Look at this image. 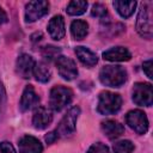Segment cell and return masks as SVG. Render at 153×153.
I'll return each instance as SVG.
<instances>
[{"instance_id": "obj_1", "label": "cell", "mask_w": 153, "mask_h": 153, "mask_svg": "<svg viewBox=\"0 0 153 153\" xmlns=\"http://www.w3.org/2000/svg\"><path fill=\"white\" fill-rule=\"evenodd\" d=\"M99 80L109 87H120L127 80V72L122 66H104L99 72Z\"/></svg>"}, {"instance_id": "obj_2", "label": "cell", "mask_w": 153, "mask_h": 153, "mask_svg": "<svg viewBox=\"0 0 153 153\" xmlns=\"http://www.w3.org/2000/svg\"><path fill=\"white\" fill-rule=\"evenodd\" d=\"M121 105L122 98L120 94L105 91L99 94L97 110L102 115H112L121 109Z\"/></svg>"}, {"instance_id": "obj_3", "label": "cell", "mask_w": 153, "mask_h": 153, "mask_svg": "<svg viewBox=\"0 0 153 153\" xmlns=\"http://www.w3.org/2000/svg\"><path fill=\"white\" fill-rule=\"evenodd\" d=\"M73 98V92L71 88L65 86H55L50 91L49 104L54 111H61L67 106Z\"/></svg>"}, {"instance_id": "obj_4", "label": "cell", "mask_w": 153, "mask_h": 153, "mask_svg": "<svg viewBox=\"0 0 153 153\" xmlns=\"http://www.w3.org/2000/svg\"><path fill=\"white\" fill-rule=\"evenodd\" d=\"M133 100L137 105L149 106L153 103L152 85L147 82H136L133 87Z\"/></svg>"}, {"instance_id": "obj_5", "label": "cell", "mask_w": 153, "mask_h": 153, "mask_svg": "<svg viewBox=\"0 0 153 153\" xmlns=\"http://www.w3.org/2000/svg\"><path fill=\"white\" fill-rule=\"evenodd\" d=\"M80 114V109L78 106L72 108L61 120L60 124L57 126L55 133L57 134V136H67L69 134H72L75 129V124H76V120L78 116Z\"/></svg>"}, {"instance_id": "obj_6", "label": "cell", "mask_w": 153, "mask_h": 153, "mask_svg": "<svg viewBox=\"0 0 153 153\" xmlns=\"http://www.w3.org/2000/svg\"><path fill=\"white\" fill-rule=\"evenodd\" d=\"M127 124L135 130L137 134H145L148 130V120L143 111L141 110H131L126 116Z\"/></svg>"}, {"instance_id": "obj_7", "label": "cell", "mask_w": 153, "mask_h": 153, "mask_svg": "<svg viewBox=\"0 0 153 153\" xmlns=\"http://www.w3.org/2000/svg\"><path fill=\"white\" fill-rule=\"evenodd\" d=\"M49 11L48 1H30L25 6V22L32 23L44 17Z\"/></svg>"}, {"instance_id": "obj_8", "label": "cell", "mask_w": 153, "mask_h": 153, "mask_svg": "<svg viewBox=\"0 0 153 153\" xmlns=\"http://www.w3.org/2000/svg\"><path fill=\"white\" fill-rule=\"evenodd\" d=\"M56 67L59 71V74L65 79V80H73L78 76V68L75 62L63 55H60L56 57Z\"/></svg>"}, {"instance_id": "obj_9", "label": "cell", "mask_w": 153, "mask_h": 153, "mask_svg": "<svg viewBox=\"0 0 153 153\" xmlns=\"http://www.w3.org/2000/svg\"><path fill=\"white\" fill-rule=\"evenodd\" d=\"M136 30L141 37H145V38L152 37L151 13H149V10L146 4L142 5L139 11V16H137V20H136Z\"/></svg>"}, {"instance_id": "obj_10", "label": "cell", "mask_w": 153, "mask_h": 153, "mask_svg": "<svg viewBox=\"0 0 153 153\" xmlns=\"http://www.w3.org/2000/svg\"><path fill=\"white\" fill-rule=\"evenodd\" d=\"M33 67H35V61L30 55L22 54L18 56L17 62H16V71L19 76H22L24 79L30 78L32 74Z\"/></svg>"}, {"instance_id": "obj_11", "label": "cell", "mask_w": 153, "mask_h": 153, "mask_svg": "<svg viewBox=\"0 0 153 153\" xmlns=\"http://www.w3.org/2000/svg\"><path fill=\"white\" fill-rule=\"evenodd\" d=\"M53 121L51 111L45 106H38L32 116V124L36 129H44L47 128Z\"/></svg>"}, {"instance_id": "obj_12", "label": "cell", "mask_w": 153, "mask_h": 153, "mask_svg": "<svg viewBox=\"0 0 153 153\" xmlns=\"http://www.w3.org/2000/svg\"><path fill=\"white\" fill-rule=\"evenodd\" d=\"M19 153H42L43 146L38 139L31 135H25L19 140L18 143Z\"/></svg>"}, {"instance_id": "obj_13", "label": "cell", "mask_w": 153, "mask_h": 153, "mask_svg": "<svg viewBox=\"0 0 153 153\" xmlns=\"http://www.w3.org/2000/svg\"><path fill=\"white\" fill-rule=\"evenodd\" d=\"M131 54L130 51L124 48V47H114L106 51L103 53V59L108 61H114V62H122V61H128L130 60Z\"/></svg>"}, {"instance_id": "obj_14", "label": "cell", "mask_w": 153, "mask_h": 153, "mask_svg": "<svg viewBox=\"0 0 153 153\" xmlns=\"http://www.w3.org/2000/svg\"><path fill=\"white\" fill-rule=\"evenodd\" d=\"M48 31L53 39L59 41V39L63 38L66 30H65V20L62 18V16H55L50 19V22L48 24Z\"/></svg>"}, {"instance_id": "obj_15", "label": "cell", "mask_w": 153, "mask_h": 153, "mask_svg": "<svg viewBox=\"0 0 153 153\" xmlns=\"http://www.w3.org/2000/svg\"><path fill=\"white\" fill-rule=\"evenodd\" d=\"M39 98L37 93L35 92V88L31 85H27L23 92L22 99H20V110L22 111H27L31 108H33L38 103Z\"/></svg>"}, {"instance_id": "obj_16", "label": "cell", "mask_w": 153, "mask_h": 153, "mask_svg": "<svg viewBox=\"0 0 153 153\" xmlns=\"http://www.w3.org/2000/svg\"><path fill=\"white\" fill-rule=\"evenodd\" d=\"M102 130L103 133L109 137V139H116L118 136H121L124 131V127L114 120H106L104 122H102Z\"/></svg>"}, {"instance_id": "obj_17", "label": "cell", "mask_w": 153, "mask_h": 153, "mask_svg": "<svg viewBox=\"0 0 153 153\" xmlns=\"http://www.w3.org/2000/svg\"><path fill=\"white\" fill-rule=\"evenodd\" d=\"M75 54H76L78 59L80 60V62L84 63L87 67H93L98 62L97 55L92 50H90L88 48H86V47H81V45L80 47H76L75 48Z\"/></svg>"}, {"instance_id": "obj_18", "label": "cell", "mask_w": 153, "mask_h": 153, "mask_svg": "<svg viewBox=\"0 0 153 153\" xmlns=\"http://www.w3.org/2000/svg\"><path fill=\"white\" fill-rule=\"evenodd\" d=\"M112 5L122 18H129L136 7L135 1H114Z\"/></svg>"}, {"instance_id": "obj_19", "label": "cell", "mask_w": 153, "mask_h": 153, "mask_svg": "<svg viewBox=\"0 0 153 153\" xmlns=\"http://www.w3.org/2000/svg\"><path fill=\"white\" fill-rule=\"evenodd\" d=\"M88 32V25L86 22L76 19L71 24V33L75 39H82Z\"/></svg>"}, {"instance_id": "obj_20", "label": "cell", "mask_w": 153, "mask_h": 153, "mask_svg": "<svg viewBox=\"0 0 153 153\" xmlns=\"http://www.w3.org/2000/svg\"><path fill=\"white\" fill-rule=\"evenodd\" d=\"M32 74L35 75L36 80H37V81H39V82H47V81H49V80H50V76H51L50 69H49V67H48L44 62L35 63V67H33Z\"/></svg>"}, {"instance_id": "obj_21", "label": "cell", "mask_w": 153, "mask_h": 153, "mask_svg": "<svg viewBox=\"0 0 153 153\" xmlns=\"http://www.w3.org/2000/svg\"><path fill=\"white\" fill-rule=\"evenodd\" d=\"M87 8V2L81 0H73L67 6V13L69 16H80Z\"/></svg>"}, {"instance_id": "obj_22", "label": "cell", "mask_w": 153, "mask_h": 153, "mask_svg": "<svg viewBox=\"0 0 153 153\" xmlns=\"http://www.w3.org/2000/svg\"><path fill=\"white\" fill-rule=\"evenodd\" d=\"M115 153H131L134 151V143L129 140H121L114 143Z\"/></svg>"}, {"instance_id": "obj_23", "label": "cell", "mask_w": 153, "mask_h": 153, "mask_svg": "<svg viewBox=\"0 0 153 153\" xmlns=\"http://www.w3.org/2000/svg\"><path fill=\"white\" fill-rule=\"evenodd\" d=\"M108 11H106V7L103 5V4H94L92 10H91V14L93 17H98V18H104L106 16Z\"/></svg>"}, {"instance_id": "obj_24", "label": "cell", "mask_w": 153, "mask_h": 153, "mask_svg": "<svg viewBox=\"0 0 153 153\" xmlns=\"http://www.w3.org/2000/svg\"><path fill=\"white\" fill-rule=\"evenodd\" d=\"M87 153H110V151H109L108 146H105L104 143L97 142V143H93V145L88 148Z\"/></svg>"}, {"instance_id": "obj_25", "label": "cell", "mask_w": 153, "mask_h": 153, "mask_svg": "<svg viewBox=\"0 0 153 153\" xmlns=\"http://www.w3.org/2000/svg\"><path fill=\"white\" fill-rule=\"evenodd\" d=\"M57 53H59V49L56 47H53V45L44 47V49H43V55L45 57H49V59L57 57Z\"/></svg>"}, {"instance_id": "obj_26", "label": "cell", "mask_w": 153, "mask_h": 153, "mask_svg": "<svg viewBox=\"0 0 153 153\" xmlns=\"http://www.w3.org/2000/svg\"><path fill=\"white\" fill-rule=\"evenodd\" d=\"M0 153H17V152L10 142L4 141V142H0Z\"/></svg>"}, {"instance_id": "obj_27", "label": "cell", "mask_w": 153, "mask_h": 153, "mask_svg": "<svg viewBox=\"0 0 153 153\" xmlns=\"http://www.w3.org/2000/svg\"><path fill=\"white\" fill-rule=\"evenodd\" d=\"M5 100H6V91L5 87L2 85V82L0 81V114L2 112L4 105H5Z\"/></svg>"}, {"instance_id": "obj_28", "label": "cell", "mask_w": 153, "mask_h": 153, "mask_svg": "<svg viewBox=\"0 0 153 153\" xmlns=\"http://www.w3.org/2000/svg\"><path fill=\"white\" fill-rule=\"evenodd\" d=\"M142 67H143V71H145L146 75L149 79H152L153 78V75H152V60H148V61L143 62V66Z\"/></svg>"}, {"instance_id": "obj_29", "label": "cell", "mask_w": 153, "mask_h": 153, "mask_svg": "<svg viewBox=\"0 0 153 153\" xmlns=\"http://www.w3.org/2000/svg\"><path fill=\"white\" fill-rule=\"evenodd\" d=\"M57 137H59V136H57V134H56L55 130H54V131H50L48 135H45V141H47L48 143H51V142H54Z\"/></svg>"}, {"instance_id": "obj_30", "label": "cell", "mask_w": 153, "mask_h": 153, "mask_svg": "<svg viewBox=\"0 0 153 153\" xmlns=\"http://www.w3.org/2000/svg\"><path fill=\"white\" fill-rule=\"evenodd\" d=\"M6 22H7V14H6V12L0 7V25L4 24V23H6Z\"/></svg>"}]
</instances>
